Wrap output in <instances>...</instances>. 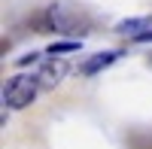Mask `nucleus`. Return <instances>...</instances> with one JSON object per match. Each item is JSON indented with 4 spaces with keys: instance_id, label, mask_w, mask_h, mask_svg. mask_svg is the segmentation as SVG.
<instances>
[{
    "instance_id": "obj_5",
    "label": "nucleus",
    "mask_w": 152,
    "mask_h": 149,
    "mask_svg": "<svg viewBox=\"0 0 152 149\" xmlns=\"http://www.w3.org/2000/svg\"><path fill=\"white\" fill-rule=\"evenodd\" d=\"M76 49H79V40H61V43H52L46 49V55H64V52H76Z\"/></svg>"
},
{
    "instance_id": "obj_4",
    "label": "nucleus",
    "mask_w": 152,
    "mask_h": 149,
    "mask_svg": "<svg viewBox=\"0 0 152 149\" xmlns=\"http://www.w3.org/2000/svg\"><path fill=\"white\" fill-rule=\"evenodd\" d=\"M116 31H119V34H134V37H140V34L152 31V18H149V15H140V18H125V21H119V24H116Z\"/></svg>"
},
{
    "instance_id": "obj_6",
    "label": "nucleus",
    "mask_w": 152,
    "mask_h": 149,
    "mask_svg": "<svg viewBox=\"0 0 152 149\" xmlns=\"http://www.w3.org/2000/svg\"><path fill=\"white\" fill-rule=\"evenodd\" d=\"M37 58H40V55H37V52H31V55H24V58H18V64L24 67V64H31V61H37Z\"/></svg>"
},
{
    "instance_id": "obj_1",
    "label": "nucleus",
    "mask_w": 152,
    "mask_h": 149,
    "mask_svg": "<svg viewBox=\"0 0 152 149\" xmlns=\"http://www.w3.org/2000/svg\"><path fill=\"white\" fill-rule=\"evenodd\" d=\"M37 88H40V79L37 76H28V73H18L12 76L3 88V104L9 110H24L28 104H34L37 97Z\"/></svg>"
},
{
    "instance_id": "obj_2",
    "label": "nucleus",
    "mask_w": 152,
    "mask_h": 149,
    "mask_svg": "<svg viewBox=\"0 0 152 149\" xmlns=\"http://www.w3.org/2000/svg\"><path fill=\"white\" fill-rule=\"evenodd\" d=\"M67 70H70V64L64 58H52V61L43 64V70L37 73V79H40V85H46V88H55V85L67 76Z\"/></svg>"
},
{
    "instance_id": "obj_7",
    "label": "nucleus",
    "mask_w": 152,
    "mask_h": 149,
    "mask_svg": "<svg viewBox=\"0 0 152 149\" xmlns=\"http://www.w3.org/2000/svg\"><path fill=\"white\" fill-rule=\"evenodd\" d=\"M137 43H152V31H146V34H140V37H137Z\"/></svg>"
},
{
    "instance_id": "obj_3",
    "label": "nucleus",
    "mask_w": 152,
    "mask_h": 149,
    "mask_svg": "<svg viewBox=\"0 0 152 149\" xmlns=\"http://www.w3.org/2000/svg\"><path fill=\"white\" fill-rule=\"evenodd\" d=\"M116 58H119V52H97V55H91L88 61H82V64H79V73H82V76H94L97 70L110 67Z\"/></svg>"
}]
</instances>
